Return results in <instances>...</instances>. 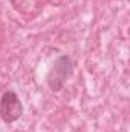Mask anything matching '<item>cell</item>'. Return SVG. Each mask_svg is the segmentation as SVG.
<instances>
[{
  "mask_svg": "<svg viewBox=\"0 0 130 132\" xmlns=\"http://www.w3.org/2000/svg\"><path fill=\"white\" fill-rule=\"evenodd\" d=\"M23 115V103L15 91L8 89L0 97V118L3 123L11 125Z\"/></svg>",
  "mask_w": 130,
  "mask_h": 132,
  "instance_id": "2",
  "label": "cell"
},
{
  "mask_svg": "<svg viewBox=\"0 0 130 132\" xmlns=\"http://www.w3.org/2000/svg\"><path fill=\"white\" fill-rule=\"evenodd\" d=\"M73 66H75V63H73L72 57L67 54L60 55L54 62V65L46 77V83L52 92H60L66 86L67 80L70 78V75L73 72Z\"/></svg>",
  "mask_w": 130,
  "mask_h": 132,
  "instance_id": "1",
  "label": "cell"
}]
</instances>
